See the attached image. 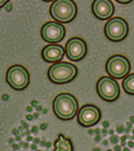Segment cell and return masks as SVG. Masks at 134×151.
<instances>
[{
	"mask_svg": "<svg viewBox=\"0 0 134 151\" xmlns=\"http://www.w3.org/2000/svg\"><path fill=\"white\" fill-rule=\"evenodd\" d=\"M78 103L73 94L62 93L58 94L53 102V110L56 117L62 120H70L76 116Z\"/></svg>",
	"mask_w": 134,
	"mask_h": 151,
	"instance_id": "obj_1",
	"label": "cell"
},
{
	"mask_svg": "<svg viewBox=\"0 0 134 151\" xmlns=\"http://www.w3.org/2000/svg\"><path fill=\"white\" fill-rule=\"evenodd\" d=\"M77 74L75 65L60 62L52 65L48 71L49 79L55 84H65L73 81Z\"/></svg>",
	"mask_w": 134,
	"mask_h": 151,
	"instance_id": "obj_2",
	"label": "cell"
},
{
	"mask_svg": "<svg viewBox=\"0 0 134 151\" xmlns=\"http://www.w3.org/2000/svg\"><path fill=\"white\" fill-rule=\"evenodd\" d=\"M77 6L72 0H57L51 4V17L58 22L68 23L77 15Z\"/></svg>",
	"mask_w": 134,
	"mask_h": 151,
	"instance_id": "obj_3",
	"label": "cell"
},
{
	"mask_svg": "<svg viewBox=\"0 0 134 151\" xmlns=\"http://www.w3.org/2000/svg\"><path fill=\"white\" fill-rule=\"evenodd\" d=\"M6 80L8 85L16 91L27 88L30 82V76L26 68L21 65H13L7 72Z\"/></svg>",
	"mask_w": 134,
	"mask_h": 151,
	"instance_id": "obj_4",
	"label": "cell"
},
{
	"mask_svg": "<svg viewBox=\"0 0 134 151\" xmlns=\"http://www.w3.org/2000/svg\"><path fill=\"white\" fill-rule=\"evenodd\" d=\"M104 30L106 37L110 40L120 41L128 35V25L124 19L116 17L108 21Z\"/></svg>",
	"mask_w": 134,
	"mask_h": 151,
	"instance_id": "obj_5",
	"label": "cell"
},
{
	"mask_svg": "<svg viewBox=\"0 0 134 151\" xmlns=\"http://www.w3.org/2000/svg\"><path fill=\"white\" fill-rule=\"evenodd\" d=\"M130 63L123 55H114L108 59L105 69L108 74L115 79H122L130 71Z\"/></svg>",
	"mask_w": 134,
	"mask_h": 151,
	"instance_id": "obj_6",
	"label": "cell"
},
{
	"mask_svg": "<svg viewBox=\"0 0 134 151\" xmlns=\"http://www.w3.org/2000/svg\"><path fill=\"white\" fill-rule=\"evenodd\" d=\"M96 91L100 98L109 102L119 98L120 89L118 82L109 76L101 77L96 84Z\"/></svg>",
	"mask_w": 134,
	"mask_h": 151,
	"instance_id": "obj_7",
	"label": "cell"
},
{
	"mask_svg": "<svg viewBox=\"0 0 134 151\" xmlns=\"http://www.w3.org/2000/svg\"><path fill=\"white\" fill-rule=\"evenodd\" d=\"M65 27L56 22H49L41 28V37L48 43H58L65 36Z\"/></svg>",
	"mask_w": 134,
	"mask_h": 151,
	"instance_id": "obj_8",
	"label": "cell"
},
{
	"mask_svg": "<svg viewBox=\"0 0 134 151\" xmlns=\"http://www.w3.org/2000/svg\"><path fill=\"white\" fill-rule=\"evenodd\" d=\"M101 113L96 106L92 104L84 105L77 113V122L83 127H91L100 121Z\"/></svg>",
	"mask_w": 134,
	"mask_h": 151,
	"instance_id": "obj_9",
	"label": "cell"
},
{
	"mask_svg": "<svg viewBox=\"0 0 134 151\" xmlns=\"http://www.w3.org/2000/svg\"><path fill=\"white\" fill-rule=\"evenodd\" d=\"M65 50L68 59L72 61H79L86 56L87 46L83 40L81 38L74 37L67 42Z\"/></svg>",
	"mask_w": 134,
	"mask_h": 151,
	"instance_id": "obj_10",
	"label": "cell"
},
{
	"mask_svg": "<svg viewBox=\"0 0 134 151\" xmlns=\"http://www.w3.org/2000/svg\"><path fill=\"white\" fill-rule=\"evenodd\" d=\"M91 8L94 15L100 20L110 18L115 12V6L110 0H96Z\"/></svg>",
	"mask_w": 134,
	"mask_h": 151,
	"instance_id": "obj_11",
	"label": "cell"
},
{
	"mask_svg": "<svg viewBox=\"0 0 134 151\" xmlns=\"http://www.w3.org/2000/svg\"><path fill=\"white\" fill-rule=\"evenodd\" d=\"M43 59L48 63H55L63 59L64 56V49L58 45H50L45 46L41 52Z\"/></svg>",
	"mask_w": 134,
	"mask_h": 151,
	"instance_id": "obj_12",
	"label": "cell"
},
{
	"mask_svg": "<svg viewBox=\"0 0 134 151\" xmlns=\"http://www.w3.org/2000/svg\"><path fill=\"white\" fill-rule=\"evenodd\" d=\"M54 151H73V145L69 138H66L63 134H59L54 141Z\"/></svg>",
	"mask_w": 134,
	"mask_h": 151,
	"instance_id": "obj_13",
	"label": "cell"
},
{
	"mask_svg": "<svg viewBox=\"0 0 134 151\" xmlns=\"http://www.w3.org/2000/svg\"><path fill=\"white\" fill-rule=\"evenodd\" d=\"M122 86L128 94L134 95V73L128 75L125 79H123Z\"/></svg>",
	"mask_w": 134,
	"mask_h": 151,
	"instance_id": "obj_14",
	"label": "cell"
},
{
	"mask_svg": "<svg viewBox=\"0 0 134 151\" xmlns=\"http://www.w3.org/2000/svg\"><path fill=\"white\" fill-rule=\"evenodd\" d=\"M110 140L112 145H117L119 141V137L117 135H112L110 138Z\"/></svg>",
	"mask_w": 134,
	"mask_h": 151,
	"instance_id": "obj_15",
	"label": "cell"
},
{
	"mask_svg": "<svg viewBox=\"0 0 134 151\" xmlns=\"http://www.w3.org/2000/svg\"><path fill=\"white\" fill-rule=\"evenodd\" d=\"M117 132L119 133V134H123V132H125V127L123 126V125H119L117 127Z\"/></svg>",
	"mask_w": 134,
	"mask_h": 151,
	"instance_id": "obj_16",
	"label": "cell"
},
{
	"mask_svg": "<svg viewBox=\"0 0 134 151\" xmlns=\"http://www.w3.org/2000/svg\"><path fill=\"white\" fill-rule=\"evenodd\" d=\"M31 133H33L35 135H36L39 132V128L36 127V126H33L32 127H31Z\"/></svg>",
	"mask_w": 134,
	"mask_h": 151,
	"instance_id": "obj_17",
	"label": "cell"
},
{
	"mask_svg": "<svg viewBox=\"0 0 134 151\" xmlns=\"http://www.w3.org/2000/svg\"><path fill=\"white\" fill-rule=\"evenodd\" d=\"M5 9H6V11L7 12H11L12 9V5L9 2H8V4H6V7H5Z\"/></svg>",
	"mask_w": 134,
	"mask_h": 151,
	"instance_id": "obj_18",
	"label": "cell"
},
{
	"mask_svg": "<svg viewBox=\"0 0 134 151\" xmlns=\"http://www.w3.org/2000/svg\"><path fill=\"white\" fill-rule=\"evenodd\" d=\"M47 127H48V124L47 123H42V124H40V128L41 129L42 131H45L46 129H47Z\"/></svg>",
	"mask_w": 134,
	"mask_h": 151,
	"instance_id": "obj_19",
	"label": "cell"
},
{
	"mask_svg": "<svg viewBox=\"0 0 134 151\" xmlns=\"http://www.w3.org/2000/svg\"><path fill=\"white\" fill-rule=\"evenodd\" d=\"M117 3L119 4H130L132 2V0H128V1H122V0H116Z\"/></svg>",
	"mask_w": 134,
	"mask_h": 151,
	"instance_id": "obj_20",
	"label": "cell"
},
{
	"mask_svg": "<svg viewBox=\"0 0 134 151\" xmlns=\"http://www.w3.org/2000/svg\"><path fill=\"white\" fill-rule=\"evenodd\" d=\"M21 123H22V127H24V129H26V130H28V129H29V125L27 124L26 122L22 121L21 122Z\"/></svg>",
	"mask_w": 134,
	"mask_h": 151,
	"instance_id": "obj_21",
	"label": "cell"
},
{
	"mask_svg": "<svg viewBox=\"0 0 134 151\" xmlns=\"http://www.w3.org/2000/svg\"><path fill=\"white\" fill-rule=\"evenodd\" d=\"M8 3V1L7 0H0V8L4 7L5 4H7Z\"/></svg>",
	"mask_w": 134,
	"mask_h": 151,
	"instance_id": "obj_22",
	"label": "cell"
},
{
	"mask_svg": "<svg viewBox=\"0 0 134 151\" xmlns=\"http://www.w3.org/2000/svg\"><path fill=\"white\" fill-rule=\"evenodd\" d=\"M12 149L14 150H18L20 149V145H17V144H12Z\"/></svg>",
	"mask_w": 134,
	"mask_h": 151,
	"instance_id": "obj_23",
	"label": "cell"
},
{
	"mask_svg": "<svg viewBox=\"0 0 134 151\" xmlns=\"http://www.w3.org/2000/svg\"><path fill=\"white\" fill-rule=\"evenodd\" d=\"M102 125H103L104 128H108L109 127H110V123H109V122L108 121H104L102 122Z\"/></svg>",
	"mask_w": 134,
	"mask_h": 151,
	"instance_id": "obj_24",
	"label": "cell"
},
{
	"mask_svg": "<svg viewBox=\"0 0 134 151\" xmlns=\"http://www.w3.org/2000/svg\"><path fill=\"white\" fill-rule=\"evenodd\" d=\"M114 149H115V151H120L121 150V145H115V146H114Z\"/></svg>",
	"mask_w": 134,
	"mask_h": 151,
	"instance_id": "obj_25",
	"label": "cell"
},
{
	"mask_svg": "<svg viewBox=\"0 0 134 151\" xmlns=\"http://www.w3.org/2000/svg\"><path fill=\"white\" fill-rule=\"evenodd\" d=\"M37 145H35V144H32V145H31V150H38V149H37Z\"/></svg>",
	"mask_w": 134,
	"mask_h": 151,
	"instance_id": "obj_26",
	"label": "cell"
},
{
	"mask_svg": "<svg viewBox=\"0 0 134 151\" xmlns=\"http://www.w3.org/2000/svg\"><path fill=\"white\" fill-rule=\"evenodd\" d=\"M31 107H36V106L38 105V102L36 101V100H32L31 103Z\"/></svg>",
	"mask_w": 134,
	"mask_h": 151,
	"instance_id": "obj_27",
	"label": "cell"
},
{
	"mask_svg": "<svg viewBox=\"0 0 134 151\" xmlns=\"http://www.w3.org/2000/svg\"><path fill=\"white\" fill-rule=\"evenodd\" d=\"M45 138H43V140L40 142V145L41 146V147H43V146H45Z\"/></svg>",
	"mask_w": 134,
	"mask_h": 151,
	"instance_id": "obj_28",
	"label": "cell"
},
{
	"mask_svg": "<svg viewBox=\"0 0 134 151\" xmlns=\"http://www.w3.org/2000/svg\"><path fill=\"white\" fill-rule=\"evenodd\" d=\"M12 134L15 135L16 136H19V131H18L17 129H13V130H12Z\"/></svg>",
	"mask_w": 134,
	"mask_h": 151,
	"instance_id": "obj_29",
	"label": "cell"
},
{
	"mask_svg": "<svg viewBox=\"0 0 134 151\" xmlns=\"http://www.w3.org/2000/svg\"><path fill=\"white\" fill-rule=\"evenodd\" d=\"M101 133H102V136H105L106 135H107V129L106 128H103L102 130H101Z\"/></svg>",
	"mask_w": 134,
	"mask_h": 151,
	"instance_id": "obj_30",
	"label": "cell"
},
{
	"mask_svg": "<svg viewBox=\"0 0 134 151\" xmlns=\"http://www.w3.org/2000/svg\"><path fill=\"white\" fill-rule=\"evenodd\" d=\"M33 143L35 144V145H38V144H40V139L39 138H33Z\"/></svg>",
	"mask_w": 134,
	"mask_h": 151,
	"instance_id": "obj_31",
	"label": "cell"
},
{
	"mask_svg": "<svg viewBox=\"0 0 134 151\" xmlns=\"http://www.w3.org/2000/svg\"><path fill=\"white\" fill-rule=\"evenodd\" d=\"M128 145L129 146L130 148H133L134 147V142L133 140H129L128 142Z\"/></svg>",
	"mask_w": 134,
	"mask_h": 151,
	"instance_id": "obj_32",
	"label": "cell"
},
{
	"mask_svg": "<svg viewBox=\"0 0 134 151\" xmlns=\"http://www.w3.org/2000/svg\"><path fill=\"white\" fill-rule=\"evenodd\" d=\"M29 145H30V144H29V142H28V141H27L26 143H24V145H23L24 150H28V148H29Z\"/></svg>",
	"mask_w": 134,
	"mask_h": 151,
	"instance_id": "obj_33",
	"label": "cell"
},
{
	"mask_svg": "<svg viewBox=\"0 0 134 151\" xmlns=\"http://www.w3.org/2000/svg\"><path fill=\"white\" fill-rule=\"evenodd\" d=\"M26 117H27V119L28 120V121H32V120H33V118H34L33 116H32V115H30V114H29V115H27Z\"/></svg>",
	"mask_w": 134,
	"mask_h": 151,
	"instance_id": "obj_34",
	"label": "cell"
},
{
	"mask_svg": "<svg viewBox=\"0 0 134 151\" xmlns=\"http://www.w3.org/2000/svg\"><path fill=\"white\" fill-rule=\"evenodd\" d=\"M42 106L41 105H37L36 107H35V110L37 111V112H40V111H41L42 110Z\"/></svg>",
	"mask_w": 134,
	"mask_h": 151,
	"instance_id": "obj_35",
	"label": "cell"
},
{
	"mask_svg": "<svg viewBox=\"0 0 134 151\" xmlns=\"http://www.w3.org/2000/svg\"><path fill=\"white\" fill-rule=\"evenodd\" d=\"M126 125H127V127H128V128L133 129V123H131L130 122H127Z\"/></svg>",
	"mask_w": 134,
	"mask_h": 151,
	"instance_id": "obj_36",
	"label": "cell"
},
{
	"mask_svg": "<svg viewBox=\"0 0 134 151\" xmlns=\"http://www.w3.org/2000/svg\"><path fill=\"white\" fill-rule=\"evenodd\" d=\"M100 139H101V136H100V135H98V136H96V138H95V140H96V142H100Z\"/></svg>",
	"mask_w": 134,
	"mask_h": 151,
	"instance_id": "obj_37",
	"label": "cell"
},
{
	"mask_svg": "<svg viewBox=\"0 0 134 151\" xmlns=\"http://www.w3.org/2000/svg\"><path fill=\"white\" fill-rule=\"evenodd\" d=\"M100 130L99 128H96V130H95V134H96V136H98V135H100Z\"/></svg>",
	"mask_w": 134,
	"mask_h": 151,
	"instance_id": "obj_38",
	"label": "cell"
},
{
	"mask_svg": "<svg viewBox=\"0 0 134 151\" xmlns=\"http://www.w3.org/2000/svg\"><path fill=\"white\" fill-rule=\"evenodd\" d=\"M32 140H33V137H32L31 135H30V136H27V141H28V142H29V141H32Z\"/></svg>",
	"mask_w": 134,
	"mask_h": 151,
	"instance_id": "obj_39",
	"label": "cell"
},
{
	"mask_svg": "<svg viewBox=\"0 0 134 151\" xmlns=\"http://www.w3.org/2000/svg\"><path fill=\"white\" fill-rule=\"evenodd\" d=\"M27 112H29V113H31V112H32V107H31V106H29V107H27Z\"/></svg>",
	"mask_w": 134,
	"mask_h": 151,
	"instance_id": "obj_40",
	"label": "cell"
},
{
	"mask_svg": "<svg viewBox=\"0 0 134 151\" xmlns=\"http://www.w3.org/2000/svg\"><path fill=\"white\" fill-rule=\"evenodd\" d=\"M8 143L11 144V145L14 144V139H13V138H10V139L8 140Z\"/></svg>",
	"mask_w": 134,
	"mask_h": 151,
	"instance_id": "obj_41",
	"label": "cell"
},
{
	"mask_svg": "<svg viewBox=\"0 0 134 151\" xmlns=\"http://www.w3.org/2000/svg\"><path fill=\"white\" fill-rule=\"evenodd\" d=\"M50 146H51V142H50V141H48V142H46L45 147L46 148H50Z\"/></svg>",
	"mask_w": 134,
	"mask_h": 151,
	"instance_id": "obj_42",
	"label": "cell"
},
{
	"mask_svg": "<svg viewBox=\"0 0 134 151\" xmlns=\"http://www.w3.org/2000/svg\"><path fill=\"white\" fill-rule=\"evenodd\" d=\"M8 98H9V96H8V94H4L3 95V99H4V100H7Z\"/></svg>",
	"mask_w": 134,
	"mask_h": 151,
	"instance_id": "obj_43",
	"label": "cell"
},
{
	"mask_svg": "<svg viewBox=\"0 0 134 151\" xmlns=\"http://www.w3.org/2000/svg\"><path fill=\"white\" fill-rule=\"evenodd\" d=\"M16 140H17V141H20V140H22V136H17L15 138Z\"/></svg>",
	"mask_w": 134,
	"mask_h": 151,
	"instance_id": "obj_44",
	"label": "cell"
},
{
	"mask_svg": "<svg viewBox=\"0 0 134 151\" xmlns=\"http://www.w3.org/2000/svg\"><path fill=\"white\" fill-rule=\"evenodd\" d=\"M126 139H127L126 136H123L122 137H120V140H121V141H125Z\"/></svg>",
	"mask_w": 134,
	"mask_h": 151,
	"instance_id": "obj_45",
	"label": "cell"
},
{
	"mask_svg": "<svg viewBox=\"0 0 134 151\" xmlns=\"http://www.w3.org/2000/svg\"><path fill=\"white\" fill-rule=\"evenodd\" d=\"M31 131H30L29 129L26 131V135H27V136H30V135H31Z\"/></svg>",
	"mask_w": 134,
	"mask_h": 151,
	"instance_id": "obj_46",
	"label": "cell"
},
{
	"mask_svg": "<svg viewBox=\"0 0 134 151\" xmlns=\"http://www.w3.org/2000/svg\"><path fill=\"white\" fill-rule=\"evenodd\" d=\"M88 132H89V134L92 135V134H94V133H95V131H94V130H92V129H90V130L88 131Z\"/></svg>",
	"mask_w": 134,
	"mask_h": 151,
	"instance_id": "obj_47",
	"label": "cell"
},
{
	"mask_svg": "<svg viewBox=\"0 0 134 151\" xmlns=\"http://www.w3.org/2000/svg\"><path fill=\"white\" fill-rule=\"evenodd\" d=\"M103 145H109V141L107 140H104L103 141Z\"/></svg>",
	"mask_w": 134,
	"mask_h": 151,
	"instance_id": "obj_48",
	"label": "cell"
},
{
	"mask_svg": "<svg viewBox=\"0 0 134 151\" xmlns=\"http://www.w3.org/2000/svg\"><path fill=\"white\" fill-rule=\"evenodd\" d=\"M38 117H39V113H35L34 114H33V117H34V118H37Z\"/></svg>",
	"mask_w": 134,
	"mask_h": 151,
	"instance_id": "obj_49",
	"label": "cell"
},
{
	"mask_svg": "<svg viewBox=\"0 0 134 151\" xmlns=\"http://www.w3.org/2000/svg\"><path fill=\"white\" fill-rule=\"evenodd\" d=\"M130 122L131 123H133V124L134 123V116H132V117H130Z\"/></svg>",
	"mask_w": 134,
	"mask_h": 151,
	"instance_id": "obj_50",
	"label": "cell"
},
{
	"mask_svg": "<svg viewBox=\"0 0 134 151\" xmlns=\"http://www.w3.org/2000/svg\"><path fill=\"white\" fill-rule=\"evenodd\" d=\"M23 130H24V127H23L22 126H20L19 127H18V131L19 132H23Z\"/></svg>",
	"mask_w": 134,
	"mask_h": 151,
	"instance_id": "obj_51",
	"label": "cell"
},
{
	"mask_svg": "<svg viewBox=\"0 0 134 151\" xmlns=\"http://www.w3.org/2000/svg\"><path fill=\"white\" fill-rule=\"evenodd\" d=\"M24 143H25V142H24L23 140H20V141H19V145H20V146H23V145H24Z\"/></svg>",
	"mask_w": 134,
	"mask_h": 151,
	"instance_id": "obj_52",
	"label": "cell"
},
{
	"mask_svg": "<svg viewBox=\"0 0 134 151\" xmlns=\"http://www.w3.org/2000/svg\"><path fill=\"white\" fill-rule=\"evenodd\" d=\"M126 145V141H121V146H125Z\"/></svg>",
	"mask_w": 134,
	"mask_h": 151,
	"instance_id": "obj_53",
	"label": "cell"
},
{
	"mask_svg": "<svg viewBox=\"0 0 134 151\" xmlns=\"http://www.w3.org/2000/svg\"><path fill=\"white\" fill-rule=\"evenodd\" d=\"M114 130H113V129H110V131H109V133H110V135H114Z\"/></svg>",
	"mask_w": 134,
	"mask_h": 151,
	"instance_id": "obj_54",
	"label": "cell"
},
{
	"mask_svg": "<svg viewBox=\"0 0 134 151\" xmlns=\"http://www.w3.org/2000/svg\"><path fill=\"white\" fill-rule=\"evenodd\" d=\"M130 130H131V129H129V128H128V127H126V128H125V132H126L127 134H128V133L130 132Z\"/></svg>",
	"mask_w": 134,
	"mask_h": 151,
	"instance_id": "obj_55",
	"label": "cell"
},
{
	"mask_svg": "<svg viewBox=\"0 0 134 151\" xmlns=\"http://www.w3.org/2000/svg\"><path fill=\"white\" fill-rule=\"evenodd\" d=\"M93 151H100V148H94Z\"/></svg>",
	"mask_w": 134,
	"mask_h": 151,
	"instance_id": "obj_56",
	"label": "cell"
},
{
	"mask_svg": "<svg viewBox=\"0 0 134 151\" xmlns=\"http://www.w3.org/2000/svg\"><path fill=\"white\" fill-rule=\"evenodd\" d=\"M27 136V135H26V132H22V133H21V136Z\"/></svg>",
	"mask_w": 134,
	"mask_h": 151,
	"instance_id": "obj_57",
	"label": "cell"
},
{
	"mask_svg": "<svg viewBox=\"0 0 134 151\" xmlns=\"http://www.w3.org/2000/svg\"><path fill=\"white\" fill-rule=\"evenodd\" d=\"M123 151H130V150H129V149H128V148H124V149H123Z\"/></svg>",
	"mask_w": 134,
	"mask_h": 151,
	"instance_id": "obj_58",
	"label": "cell"
},
{
	"mask_svg": "<svg viewBox=\"0 0 134 151\" xmlns=\"http://www.w3.org/2000/svg\"><path fill=\"white\" fill-rule=\"evenodd\" d=\"M42 113H44V114H45V113H47V109H43Z\"/></svg>",
	"mask_w": 134,
	"mask_h": 151,
	"instance_id": "obj_59",
	"label": "cell"
},
{
	"mask_svg": "<svg viewBox=\"0 0 134 151\" xmlns=\"http://www.w3.org/2000/svg\"><path fill=\"white\" fill-rule=\"evenodd\" d=\"M130 139H131V140H134V135H133V136H131V138H130Z\"/></svg>",
	"mask_w": 134,
	"mask_h": 151,
	"instance_id": "obj_60",
	"label": "cell"
},
{
	"mask_svg": "<svg viewBox=\"0 0 134 151\" xmlns=\"http://www.w3.org/2000/svg\"><path fill=\"white\" fill-rule=\"evenodd\" d=\"M132 132H133V135H134V128L133 129V130H132Z\"/></svg>",
	"mask_w": 134,
	"mask_h": 151,
	"instance_id": "obj_61",
	"label": "cell"
},
{
	"mask_svg": "<svg viewBox=\"0 0 134 151\" xmlns=\"http://www.w3.org/2000/svg\"><path fill=\"white\" fill-rule=\"evenodd\" d=\"M35 151H42V150H36Z\"/></svg>",
	"mask_w": 134,
	"mask_h": 151,
	"instance_id": "obj_62",
	"label": "cell"
},
{
	"mask_svg": "<svg viewBox=\"0 0 134 151\" xmlns=\"http://www.w3.org/2000/svg\"><path fill=\"white\" fill-rule=\"evenodd\" d=\"M107 151H112V150H110H110H108Z\"/></svg>",
	"mask_w": 134,
	"mask_h": 151,
	"instance_id": "obj_63",
	"label": "cell"
},
{
	"mask_svg": "<svg viewBox=\"0 0 134 151\" xmlns=\"http://www.w3.org/2000/svg\"><path fill=\"white\" fill-rule=\"evenodd\" d=\"M31 151H34V150H31Z\"/></svg>",
	"mask_w": 134,
	"mask_h": 151,
	"instance_id": "obj_64",
	"label": "cell"
}]
</instances>
